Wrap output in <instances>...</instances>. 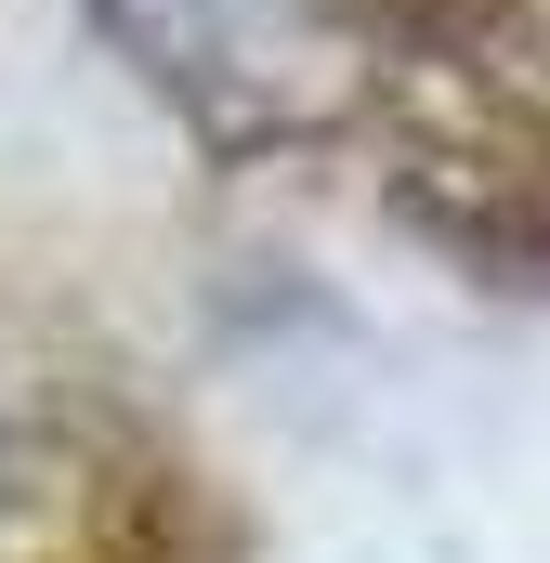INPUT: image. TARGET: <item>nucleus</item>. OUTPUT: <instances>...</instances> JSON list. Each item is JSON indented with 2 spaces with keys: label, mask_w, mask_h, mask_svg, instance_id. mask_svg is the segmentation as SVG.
<instances>
[{
  "label": "nucleus",
  "mask_w": 550,
  "mask_h": 563,
  "mask_svg": "<svg viewBox=\"0 0 550 563\" xmlns=\"http://www.w3.org/2000/svg\"><path fill=\"white\" fill-rule=\"evenodd\" d=\"M407 210L485 276L550 288V0H341Z\"/></svg>",
  "instance_id": "1"
},
{
  "label": "nucleus",
  "mask_w": 550,
  "mask_h": 563,
  "mask_svg": "<svg viewBox=\"0 0 550 563\" xmlns=\"http://www.w3.org/2000/svg\"><path fill=\"white\" fill-rule=\"evenodd\" d=\"M119 26H132L144 53H157V79H223L250 119L288 106V79H301V13L288 0H119Z\"/></svg>",
  "instance_id": "2"
}]
</instances>
